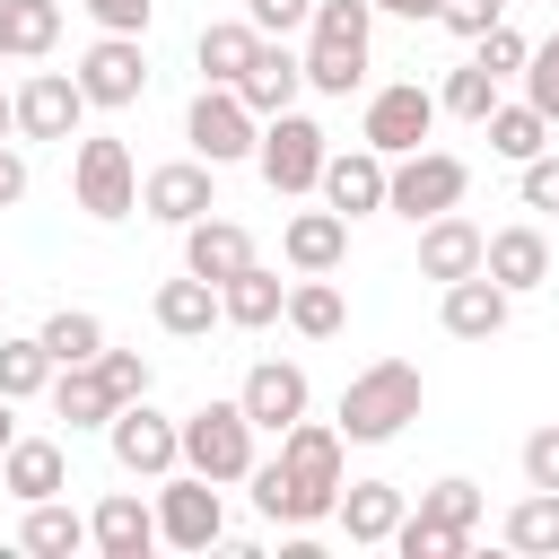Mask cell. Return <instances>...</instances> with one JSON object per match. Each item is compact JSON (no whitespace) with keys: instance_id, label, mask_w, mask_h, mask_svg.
<instances>
[{"instance_id":"obj_1","label":"cell","mask_w":559,"mask_h":559,"mask_svg":"<svg viewBox=\"0 0 559 559\" xmlns=\"http://www.w3.org/2000/svg\"><path fill=\"white\" fill-rule=\"evenodd\" d=\"M341 454H349V437L341 428H323V419H297V428H280V463H253L245 480H253V507L271 515V524H323L332 515V498H341Z\"/></svg>"},{"instance_id":"obj_2","label":"cell","mask_w":559,"mask_h":559,"mask_svg":"<svg viewBox=\"0 0 559 559\" xmlns=\"http://www.w3.org/2000/svg\"><path fill=\"white\" fill-rule=\"evenodd\" d=\"M419 419V367L411 358H376V367H358L349 384H341V437L349 445H384V437H402Z\"/></svg>"},{"instance_id":"obj_3","label":"cell","mask_w":559,"mask_h":559,"mask_svg":"<svg viewBox=\"0 0 559 559\" xmlns=\"http://www.w3.org/2000/svg\"><path fill=\"white\" fill-rule=\"evenodd\" d=\"M367 26H376L367 0H314V17H306V52H297L314 96H349V87H367Z\"/></svg>"},{"instance_id":"obj_4","label":"cell","mask_w":559,"mask_h":559,"mask_svg":"<svg viewBox=\"0 0 559 559\" xmlns=\"http://www.w3.org/2000/svg\"><path fill=\"white\" fill-rule=\"evenodd\" d=\"M175 428H183V472H201L218 489H236L253 472V419H245V402H201Z\"/></svg>"},{"instance_id":"obj_5","label":"cell","mask_w":559,"mask_h":559,"mask_svg":"<svg viewBox=\"0 0 559 559\" xmlns=\"http://www.w3.org/2000/svg\"><path fill=\"white\" fill-rule=\"evenodd\" d=\"M70 192H79V210L87 218H131L140 210V166H131V148L114 140V131H96V140H79L70 148Z\"/></svg>"},{"instance_id":"obj_6","label":"cell","mask_w":559,"mask_h":559,"mask_svg":"<svg viewBox=\"0 0 559 559\" xmlns=\"http://www.w3.org/2000/svg\"><path fill=\"white\" fill-rule=\"evenodd\" d=\"M472 192V166L454 157V148H402L393 166H384V210H402V218H437V210H454Z\"/></svg>"},{"instance_id":"obj_7","label":"cell","mask_w":559,"mask_h":559,"mask_svg":"<svg viewBox=\"0 0 559 559\" xmlns=\"http://www.w3.org/2000/svg\"><path fill=\"white\" fill-rule=\"evenodd\" d=\"M253 166H262V183L271 192H314V175H323V122H306L297 105L288 114H271L262 131H253Z\"/></svg>"},{"instance_id":"obj_8","label":"cell","mask_w":559,"mask_h":559,"mask_svg":"<svg viewBox=\"0 0 559 559\" xmlns=\"http://www.w3.org/2000/svg\"><path fill=\"white\" fill-rule=\"evenodd\" d=\"M105 445H114V463L131 472V480H166L175 463H183V428L140 393V402H122L114 419H105Z\"/></svg>"},{"instance_id":"obj_9","label":"cell","mask_w":559,"mask_h":559,"mask_svg":"<svg viewBox=\"0 0 559 559\" xmlns=\"http://www.w3.org/2000/svg\"><path fill=\"white\" fill-rule=\"evenodd\" d=\"M157 542H175V550H210V542H227V498H218V480H201V472H166L157 480Z\"/></svg>"},{"instance_id":"obj_10","label":"cell","mask_w":559,"mask_h":559,"mask_svg":"<svg viewBox=\"0 0 559 559\" xmlns=\"http://www.w3.org/2000/svg\"><path fill=\"white\" fill-rule=\"evenodd\" d=\"M79 96L87 105H105V114H122V105H140L148 96V52H140V35H96L87 52H79Z\"/></svg>"},{"instance_id":"obj_11","label":"cell","mask_w":559,"mask_h":559,"mask_svg":"<svg viewBox=\"0 0 559 559\" xmlns=\"http://www.w3.org/2000/svg\"><path fill=\"white\" fill-rule=\"evenodd\" d=\"M253 105L236 96V87H210L201 79V96H192V114H183V140H192V157H210V166H236V157H253Z\"/></svg>"},{"instance_id":"obj_12","label":"cell","mask_w":559,"mask_h":559,"mask_svg":"<svg viewBox=\"0 0 559 559\" xmlns=\"http://www.w3.org/2000/svg\"><path fill=\"white\" fill-rule=\"evenodd\" d=\"M428 131H437V96H428L419 79H393V87H376V96H367L358 140H367L376 157H402V148H419Z\"/></svg>"},{"instance_id":"obj_13","label":"cell","mask_w":559,"mask_h":559,"mask_svg":"<svg viewBox=\"0 0 559 559\" xmlns=\"http://www.w3.org/2000/svg\"><path fill=\"white\" fill-rule=\"evenodd\" d=\"M210 175H218L210 157L148 166V175H140V210H148V218H166V227H192V218H210V210H218V183H210Z\"/></svg>"},{"instance_id":"obj_14","label":"cell","mask_w":559,"mask_h":559,"mask_svg":"<svg viewBox=\"0 0 559 559\" xmlns=\"http://www.w3.org/2000/svg\"><path fill=\"white\" fill-rule=\"evenodd\" d=\"M9 105H17V140H79V114H87L70 70H35Z\"/></svg>"},{"instance_id":"obj_15","label":"cell","mask_w":559,"mask_h":559,"mask_svg":"<svg viewBox=\"0 0 559 559\" xmlns=\"http://www.w3.org/2000/svg\"><path fill=\"white\" fill-rule=\"evenodd\" d=\"M236 402H245V419H253V428H271V437H280V428H297V419H306L314 384H306V367H297V358H262V367H245V393H236Z\"/></svg>"},{"instance_id":"obj_16","label":"cell","mask_w":559,"mask_h":559,"mask_svg":"<svg viewBox=\"0 0 559 559\" xmlns=\"http://www.w3.org/2000/svg\"><path fill=\"white\" fill-rule=\"evenodd\" d=\"M297 87H306V61L288 52V35H262V44H253V61H245V79H236V96L253 105V122L288 114V105H297Z\"/></svg>"},{"instance_id":"obj_17","label":"cell","mask_w":559,"mask_h":559,"mask_svg":"<svg viewBox=\"0 0 559 559\" xmlns=\"http://www.w3.org/2000/svg\"><path fill=\"white\" fill-rule=\"evenodd\" d=\"M314 192H323L341 218H367V210H384V157H376L367 140H358V148H323Z\"/></svg>"},{"instance_id":"obj_18","label":"cell","mask_w":559,"mask_h":559,"mask_svg":"<svg viewBox=\"0 0 559 559\" xmlns=\"http://www.w3.org/2000/svg\"><path fill=\"white\" fill-rule=\"evenodd\" d=\"M87 550H105V559H148V550H157V507H148L140 489L96 498V515H87Z\"/></svg>"},{"instance_id":"obj_19","label":"cell","mask_w":559,"mask_h":559,"mask_svg":"<svg viewBox=\"0 0 559 559\" xmlns=\"http://www.w3.org/2000/svg\"><path fill=\"white\" fill-rule=\"evenodd\" d=\"M480 271H489L507 297H533V288L550 280V236H542V227H498V236L480 245Z\"/></svg>"},{"instance_id":"obj_20","label":"cell","mask_w":559,"mask_h":559,"mask_svg":"<svg viewBox=\"0 0 559 559\" xmlns=\"http://www.w3.org/2000/svg\"><path fill=\"white\" fill-rule=\"evenodd\" d=\"M507 314H515V297H507L489 271L445 280V332H454V341H498V332H507Z\"/></svg>"},{"instance_id":"obj_21","label":"cell","mask_w":559,"mask_h":559,"mask_svg":"<svg viewBox=\"0 0 559 559\" xmlns=\"http://www.w3.org/2000/svg\"><path fill=\"white\" fill-rule=\"evenodd\" d=\"M61 480H70V463H61V445H52V437H9V454H0V489H9L17 507L61 498Z\"/></svg>"},{"instance_id":"obj_22","label":"cell","mask_w":559,"mask_h":559,"mask_svg":"<svg viewBox=\"0 0 559 559\" xmlns=\"http://www.w3.org/2000/svg\"><path fill=\"white\" fill-rule=\"evenodd\" d=\"M280 253H288V271H341L349 218H341V210H297V218L280 227Z\"/></svg>"},{"instance_id":"obj_23","label":"cell","mask_w":559,"mask_h":559,"mask_svg":"<svg viewBox=\"0 0 559 559\" xmlns=\"http://www.w3.org/2000/svg\"><path fill=\"white\" fill-rule=\"evenodd\" d=\"M480 227L472 218H454V210H437V218H419V271L428 280H463V271H480Z\"/></svg>"},{"instance_id":"obj_24","label":"cell","mask_w":559,"mask_h":559,"mask_svg":"<svg viewBox=\"0 0 559 559\" xmlns=\"http://www.w3.org/2000/svg\"><path fill=\"white\" fill-rule=\"evenodd\" d=\"M253 262V236L236 227V218H192L183 227V271H201V280H236Z\"/></svg>"},{"instance_id":"obj_25","label":"cell","mask_w":559,"mask_h":559,"mask_svg":"<svg viewBox=\"0 0 559 559\" xmlns=\"http://www.w3.org/2000/svg\"><path fill=\"white\" fill-rule=\"evenodd\" d=\"M280 306H288V280H280V271H262V262H245L236 280H218V323L262 332V323H280Z\"/></svg>"},{"instance_id":"obj_26","label":"cell","mask_w":559,"mask_h":559,"mask_svg":"<svg viewBox=\"0 0 559 559\" xmlns=\"http://www.w3.org/2000/svg\"><path fill=\"white\" fill-rule=\"evenodd\" d=\"M157 332H175V341H201L210 323H218V280H201V271H183V280H157Z\"/></svg>"},{"instance_id":"obj_27","label":"cell","mask_w":559,"mask_h":559,"mask_svg":"<svg viewBox=\"0 0 559 559\" xmlns=\"http://www.w3.org/2000/svg\"><path fill=\"white\" fill-rule=\"evenodd\" d=\"M332 515H341L349 542H393V524H402V489H393V480H341Z\"/></svg>"},{"instance_id":"obj_28","label":"cell","mask_w":559,"mask_h":559,"mask_svg":"<svg viewBox=\"0 0 559 559\" xmlns=\"http://www.w3.org/2000/svg\"><path fill=\"white\" fill-rule=\"evenodd\" d=\"M253 44H262V35H253V17H210V26H201V44H192V61H201V79H210V87H236V79H245V61H253Z\"/></svg>"},{"instance_id":"obj_29","label":"cell","mask_w":559,"mask_h":559,"mask_svg":"<svg viewBox=\"0 0 559 559\" xmlns=\"http://www.w3.org/2000/svg\"><path fill=\"white\" fill-rule=\"evenodd\" d=\"M52 411H61L70 428H105L122 402H114V384L96 376V358H79V367H52Z\"/></svg>"},{"instance_id":"obj_30","label":"cell","mask_w":559,"mask_h":559,"mask_svg":"<svg viewBox=\"0 0 559 559\" xmlns=\"http://www.w3.org/2000/svg\"><path fill=\"white\" fill-rule=\"evenodd\" d=\"M17 550H35V559H70V550H87V515L61 507V498H35L26 524H17Z\"/></svg>"},{"instance_id":"obj_31","label":"cell","mask_w":559,"mask_h":559,"mask_svg":"<svg viewBox=\"0 0 559 559\" xmlns=\"http://www.w3.org/2000/svg\"><path fill=\"white\" fill-rule=\"evenodd\" d=\"M498 533H507V550H524V559H559V489H524Z\"/></svg>"},{"instance_id":"obj_32","label":"cell","mask_w":559,"mask_h":559,"mask_svg":"<svg viewBox=\"0 0 559 559\" xmlns=\"http://www.w3.org/2000/svg\"><path fill=\"white\" fill-rule=\"evenodd\" d=\"M306 341H332L341 323H349V306H341V288H332V271H297V288H288V306H280Z\"/></svg>"},{"instance_id":"obj_33","label":"cell","mask_w":559,"mask_h":559,"mask_svg":"<svg viewBox=\"0 0 559 559\" xmlns=\"http://www.w3.org/2000/svg\"><path fill=\"white\" fill-rule=\"evenodd\" d=\"M0 26H9V61H44L61 44V0H0Z\"/></svg>"},{"instance_id":"obj_34","label":"cell","mask_w":559,"mask_h":559,"mask_svg":"<svg viewBox=\"0 0 559 559\" xmlns=\"http://www.w3.org/2000/svg\"><path fill=\"white\" fill-rule=\"evenodd\" d=\"M489 148H498L507 166H524V157L550 148V122H542L533 105H507V96H498V105H489Z\"/></svg>"},{"instance_id":"obj_35","label":"cell","mask_w":559,"mask_h":559,"mask_svg":"<svg viewBox=\"0 0 559 559\" xmlns=\"http://www.w3.org/2000/svg\"><path fill=\"white\" fill-rule=\"evenodd\" d=\"M480 507H489V498H480V480L445 472V480H428V489H419V507H411V515H428V524H454V533H472V524H480Z\"/></svg>"},{"instance_id":"obj_36","label":"cell","mask_w":559,"mask_h":559,"mask_svg":"<svg viewBox=\"0 0 559 559\" xmlns=\"http://www.w3.org/2000/svg\"><path fill=\"white\" fill-rule=\"evenodd\" d=\"M44 384H52V349H44V332L0 341V393H9V402H26V393H44Z\"/></svg>"},{"instance_id":"obj_37","label":"cell","mask_w":559,"mask_h":559,"mask_svg":"<svg viewBox=\"0 0 559 559\" xmlns=\"http://www.w3.org/2000/svg\"><path fill=\"white\" fill-rule=\"evenodd\" d=\"M44 349H52V367H79V358L105 349V323L87 306H61V314H44Z\"/></svg>"},{"instance_id":"obj_38","label":"cell","mask_w":559,"mask_h":559,"mask_svg":"<svg viewBox=\"0 0 559 559\" xmlns=\"http://www.w3.org/2000/svg\"><path fill=\"white\" fill-rule=\"evenodd\" d=\"M393 550H402V559H463V550H472V533H454V524H428V515H411V507H402V524H393Z\"/></svg>"},{"instance_id":"obj_39","label":"cell","mask_w":559,"mask_h":559,"mask_svg":"<svg viewBox=\"0 0 559 559\" xmlns=\"http://www.w3.org/2000/svg\"><path fill=\"white\" fill-rule=\"evenodd\" d=\"M515 79H524V105L559 131V35H542V44L524 52V70H515Z\"/></svg>"},{"instance_id":"obj_40","label":"cell","mask_w":559,"mask_h":559,"mask_svg":"<svg viewBox=\"0 0 559 559\" xmlns=\"http://www.w3.org/2000/svg\"><path fill=\"white\" fill-rule=\"evenodd\" d=\"M445 114H463V122H489V105H498V79L480 70V61H463L454 79H445V96H437Z\"/></svg>"},{"instance_id":"obj_41","label":"cell","mask_w":559,"mask_h":559,"mask_svg":"<svg viewBox=\"0 0 559 559\" xmlns=\"http://www.w3.org/2000/svg\"><path fill=\"white\" fill-rule=\"evenodd\" d=\"M472 44H480V52H472V61H480V70H489V79H515V70H524V52H533V44H524V35H515V26H507V17H498V26H489V35H472Z\"/></svg>"},{"instance_id":"obj_42","label":"cell","mask_w":559,"mask_h":559,"mask_svg":"<svg viewBox=\"0 0 559 559\" xmlns=\"http://www.w3.org/2000/svg\"><path fill=\"white\" fill-rule=\"evenodd\" d=\"M96 376L114 384V402H140L148 393V358L140 349H96Z\"/></svg>"},{"instance_id":"obj_43","label":"cell","mask_w":559,"mask_h":559,"mask_svg":"<svg viewBox=\"0 0 559 559\" xmlns=\"http://www.w3.org/2000/svg\"><path fill=\"white\" fill-rule=\"evenodd\" d=\"M524 489H559V419L524 437Z\"/></svg>"},{"instance_id":"obj_44","label":"cell","mask_w":559,"mask_h":559,"mask_svg":"<svg viewBox=\"0 0 559 559\" xmlns=\"http://www.w3.org/2000/svg\"><path fill=\"white\" fill-rule=\"evenodd\" d=\"M105 35H148V17H157V0H79Z\"/></svg>"},{"instance_id":"obj_45","label":"cell","mask_w":559,"mask_h":559,"mask_svg":"<svg viewBox=\"0 0 559 559\" xmlns=\"http://www.w3.org/2000/svg\"><path fill=\"white\" fill-rule=\"evenodd\" d=\"M245 17H253V35H297L314 17V0H245Z\"/></svg>"},{"instance_id":"obj_46","label":"cell","mask_w":559,"mask_h":559,"mask_svg":"<svg viewBox=\"0 0 559 559\" xmlns=\"http://www.w3.org/2000/svg\"><path fill=\"white\" fill-rule=\"evenodd\" d=\"M507 17V0H437V26H454V35H489Z\"/></svg>"},{"instance_id":"obj_47","label":"cell","mask_w":559,"mask_h":559,"mask_svg":"<svg viewBox=\"0 0 559 559\" xmlns=\"http://www.w3.org/2000/svg\"><path fill=\"white\" fill-rule=\"evenodd\" d=\"M524 210H559V148H542V157H524Z\"/></svg>"},{"instance_id":"obj_48","label":"cell","mask_w":559,"mask_h":559,"mask_svg":"<svg viewBox=\"0 0 559 559\" xmlns=\"http://www.w3.org/2000/svg\"><path fill=\"white\" fill-rule=\"evenodd\" d=\"M17 201H26V157L0 148V210H17Z\"/></svg>"},{"instance_id":"obj_49","label":"cell","mask_w":559,"mask_h":559,"mask_svg":"<svg viewBox=\"0 0 559 559\" xmlns=\"http://www.w3.org/2000/svg\"><path fill=\"white\" fill-rule=\"evenodd\" d=\"M367 9H384V17H411V26H419V17H437V0H367Z\"/></svg>"},{"instance_id":"obj_50","label":"cell","mask_w":559,"mask_h":559,"mask_svg":"<svg viewBox=\"0 0 559 559\" xmlns=\"http://www.w3.org/2000/svg\"><path fill=\"white\" fill-rule=\"evenodd\" d=\"M9 437H17V402L0 393V454H9Z\"/></svg>"},{"instance_id":"obj_51","label":"cell","mask_w":559,"mask_h":559,"mask_svg":"<svg viewBox=\"0 0 559 559\" xmlns=\"http://www.w3.org/2000/svg\"><path fill=\"white\" fill-rule=\"evenodd\" d=\"M9 131H17V105H9V96H0V140H9Z\"/></svg>"},{"instance_id":"obj_52","label":"cell","mask_w":559,"mask_h":559,"mask_svg":"<svg viewBox=\"0 0 559 559\" xmlns=\"http://www.w3.org/2000/svg\"><path fill=\"white\" fill-rule=\"evenodd\" d=\"M0 61H9V26H0Z\"/></svg>"},{"instance_id":"obj_53","label":"cell","mask_w":559,"mask_h":559,"mask_svg":"<svg viewBox=\"0 0 559 559\" xmlns=\"http://www.w3.org/2000/svg\"><path fill=\"white\" fill-rule=\"evenodd\" d=\"M0 297H9V280H0Z\"/></svg>"}]
</instances>
